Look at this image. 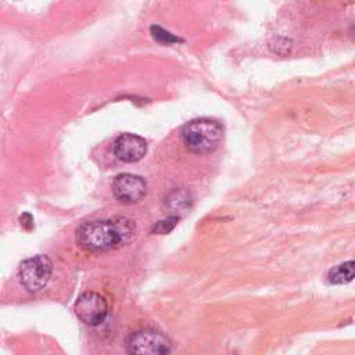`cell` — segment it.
Wrapping results in <instances>:
<instances>
[{
  "instance_id": "cell-1",
  "label": "cell",
  "mask_w": 355,
  "mask_h": 355,
  "mask_svg": "<svg viewBox=\"0 0 355 355\" xmlns=\"http://www.w3.org/2000/svg\"><path fill=\"white\" fill-rule=\"evenodd\" d=\"M136 233V225L128 218H111L83 223L76 240L87 251H110L128 244Z\"/></svg>"
},
{
  "instance_id": "cell-2",
  "label": "cell",
  "mask_w": 355,
  "mask_h": 355,
  "mask_svg": "<svg viewBox=\"0 0 355 355\" xmlns=\"http://www.w3.org/2000/svg\"><path fill=\"white\" fill-rule=\"evenodd\" d=\"M223 139V126L209 118L191 119L182 128L184 146L196 154H208L218 148Z\"/></svg>"
},
{
  "instance_id": "cell-3",
  "label": "cell",
  "mask_w": 355,
  "mask_h": 355,
  "mask_svg": "<svg viewBox=\"0 0 355 355\" xmlns=\"http://www.w3.org/2000/svg\"><path fill=\"white\" fill-rule=\"evenodd\" d=\"M126 349L129 354L164 355L171 352L172 343L164 333L147 327L129 334L126 340Z\"/></svg>"
},
{
  "instance_id": "cell-4",
  "label": "cell",
  "mask_w": 355,
  "mask_h": 355,
  "mask_svg": "<svg viewBox=\"0 0 355 355\" xmlns=\"http://www.w3.org/2000/svg\"><path fill=\"white\" fill-rule=\"evenodd\" d=\"M53 263L47 255H35L25 259L18 270L21 284L31 293L40 291L44 288L51 277Z\"/></svg>"
},
{
  "instance_id": "cell-5",
  "label": "cell",
  "mask_w": 355,
  "mask_h": 355,
  "mask_svg": "<svg viewBox=\"0 0 355 355\" xmlns=\"http://www.w3.org/2000/svg\"><path fill=\"white\" fill-rule=\"evenodd\" d=\"M75 313L85 324L98 326L108 315L107 300L96 291H86L78 297Z\"/></svg>"
},
{
  "instance_id": "cell-6",
  "label": "cell",
  "mask_w": 355,
  "mask_h": 355,
  "mask_svg": "<svg viewBox=\"0 0 355 355\" xmlns=\"http://www.w3.org/2000/svg\"><path fill=\"white\" fill-rule=\"evenodd\" d=\"M115 198L123 204L140 201L147 193V183L143 178L132 173H121L112 182Z\"/></svg>"
},
{
  "instance_id": "cell-7",
  "label": "cell",
  "mask_w": 355,
  "mask_h": 355,
  "mask_svg": "<svg viewBox=\"0 0 355 355\" xmlns=\"http://www.w3.org/2000/svg\"><path fill=\"white\" fill-rule=\"evenodd\" d=\"M114 154L123 162H137L147 153V143L133 133H122L114 141Z\"/></svg>"
},
{
  "instance_id": "cell-8",
  "label": "cell",
  "mask_w": 355,
  "mask_h": 355,
  "mask_svg": "<svg viewBox=\"0 0 355 355\" xmlns=\"http://www.w3.org/2000/svg\"><path fill=\"white\" fill-rule=\"evenodd\" d=\"M193 201L191 193L184 189V187H176L173 190H171L165 198H164V207L165 209H168L171 214L175 212H183L187 208H190Z\"/></svg>"
},
{
  "instance_id": "cell-9",
  "label": "cell",
  "mask_w": 355,
  "mask_h": 355,
  "mask_svg": "<svg viewBox=\"0 0 355 355\" xmlns=\"http://www.w3.org/2000/svg\"><path fill=\"white\" fill-rule=\"evenodd\" d=\"M354 261H347L341 265L331 268L327 273V282L330 284H347L354 279Z\"/></svg>"
},
{
  "instance_id": "cell-10",
  "label": "cell",
  "mask_w": 355,
  "mask_h": 355,
  "mask_svg": "<svg viewBox=\"0 0 355 355\" xmlns=\"http://www.w3.org/2000/svg\"><path fill=\"white\" fill-rule=\"evenodd\" d=\"M150 32H151L153 39L155 42L161 43V44H171V43H176V42H183V39H180V37L175 36L173 33L165 31L159 25H151L150 26Z\"/></svg>"
},
{
  "instance_id": "cell-11",
  "label": "cell",
  "mask_w": 355,
  "mask_h": 355,
  "mask_svg": "<svg viewBox=\"0 0 355 355\" xmlns=\"http://www.w3.org/2000/svg\"><path fill=\"white\" fill-rule=\"evenodd\" d=\"M178 222H179V216L178 215H172V216H169L166 219L159 220L157 225H154L151 232L157 233V234H166L171 230H173V227L178 225Z\"/></svg>"
},
{
  "instance_id": "cell-12",
  "label": "cell",
  "mask_w": 355,
  "mask_h": 355,
  "mask_svg": "<svg viewBox=\"0 0 355 355\" xmlns=\"http://www.w3.org/2000/svg\"><path fill=\"white\" fill-rule=\"evenodd\" d=\"M19 220H21V225H22L26 230H31V229L33 227V219H32V216H31L29 214H24V215L19 218Z\"/></svg>"
}]
</instances>
